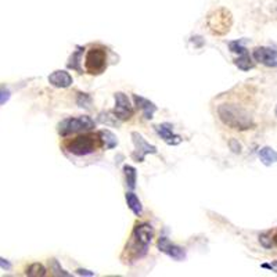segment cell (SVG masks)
Instances as JSON below:
<instances>
[{
	"instance_id": "24",
	"label": "cell",
	"mask_w": 277,
	"mask_h": 277,
	"mask_svg": "<svg viewBox=\"0 0 277 277\" xmlns=\"http://www.w3.org/2000/svg\"><path fill=\"white\" fill-rule=\"evenodd\" d=\"M229 49H230V52L234 53V54H241V53L247 52V47L243 45L241 41L229 42Z\"/></svg>"
},
{
	"instance_id": "31",
	"label": "cell",
	"mask_w": 277,
	"mask_h": 277,
	"mask_svg": "<svg viewBox=\"0 0 277 277\" xmlns=\"http://www.w3.org/2000/svg\"><path fill=\"white\" fill-rule=\"evenodd\" d=\"M273 240H274V243H276V244H277V233H276V234H274V237H273Z\"/></svg>"
},
{
	"instance_id": "16",
	"label": "cell",
	"mask_w": 277,
	"mask_h": 277,
	"mask_svg": "<svg viewBox=\"0 0 277 277\" xmlns=\"http://www.w3.org/2000/svg\"><path fill=\"white\" fill-rule=\"evenodd\" d=\"M83 50H85V47L77 46V50L72 53V56L70 57V62L67 64L70 70L78 71L79 74H82V68H81V60H82Z\"/></svg>"
},
{
	"instance_id": "17",
	"label": "cell",
	"mask_w": 277,
	"mask_h": 277,
	"mask_svg": "<svg viewBox=\"0 0 277 277\" xmlns=\"http://www.w3.org/2000/svg\"><path fill=\"white\" fill-rule=\"evenodd\" d=\"M98 136H100L101 142H103V144L106 146V149L113 150L118 146V138H117V136H115L111 130H108V129L100 130V132H98Z\"/></svg>"
},
{
	"instance_id": "9",
	"label": "cell",
	"mask_w": 277,
	"mask_h": 277,
	"mask_svg": "<svg viewBox=\"0 0 277 277\" xmlns=\"http://www.w3.org/2000/svg\"><path fill=\"white\" fill-rule=\"evenodd\" d=\"M157 247L161 252H164L165 255H168L169 258L175 259V261H183L187 257L186 250L183 247L176 246L174 243L169 241V238H166L165 236H161L157 241Z\"/></svg>"
},
{
	"instance_id": "30",
	"label": "cell",
	"mask_w": 277,
	"mask_h": 277,
	"mask_svg": "<svg viewBox=\"0 0 277 277\" xmlns=\"http://www.w3.org/2000/svg\"><path fill=\"white\" fill-rule=\"evenodd\" d=\"M261 267L269 269V270H273V272L277 273V261L272 262V263H263V265H261Z\"/></svg>"
},
{
	"instance_id": "18",
	"label": "cell",
	"mask_w": 277,
	"mask_h": 277,
	"mask_svg": "<svg viewBox=\"0 0 277 277\" xmlns=\"http://www.w3.org/2000/svg\"><path fill=\"white\" fill-rule=\"evenodd\" d=\"M234 64H236V67L238 70H241V71H250L254 68V61H252L251 56H250V53L248 50L241 54H238L236 60H234Z\"/></svg>"
},
{
	"instance_id": "28",
	"label": "cell",
	"mask_w": 277,
	"mask_h": 277,
	"mask_svg": "<svg viewBox=\"0 0 277 277\" xmlns=\"http://www.w3.org/2000/svg\"><path fill=\"white\" fill-rule=\"evenodd\" d=\"M11 267H13V265H11L10 261H7V259H5V258L0 257V269H3V270H6V272H9V270H11Z\"/></svg>"
},
{
	"instance_id": "13",
	"label": "cell",
	"mask_w": 277,
	"mask_h": 277,
	"mask_svg": "<svg viewBox=\"0 0 277 277\" xmlns=\"http://www.w3.org/2000/svg\"><path fill=\"white\" fill-rule=\"evenodd\" d=\"M49 83L54 87H60V89H65V87H70L74 83V79L70 75V72L67 71H54L53 74L49 75Z\"/></svg>"
},
{
	"instance_id": "26",
	"label": "cell",
	"mask_w": 277,
	"mask_h": 277,
	"mask_svg": "<svg viewBox=\"0 0 277 277\" xmlns=\"http://www.w3.org/2000/svg\"><path fill=\"white\" fill-rule=\"evenodd\" d=\"M229 149L231 150V153L240 154L241 153V144H240V142L237 138H230L229 140Z\"/></svg>"
},
{
	"instance_id": "27",
	"label": "cell",
	"mask_w": 277,
	"mask_h": 277,
	"mask_svg": "<svg viewBox=\"0 0 277 277\" xmlns=\"http://www.w3.org/2000/svg\"><path fill=\"white\" fill-rule=\"evenodd\" d=\"M11 97V93L6 89H0V104L7 103Z\"/></svg>"
},
{
	"instance_id": "22",
	"label": "cell",
	"mask_w": 277,
	"mask_h": 277,
	"mask_svg": "<svg viewBox=\"0 0 277 277\" xmlns=\"http://www.w3.org/2000/svg\"><path fill=\"white\" fill-rule=\"evenodd\" d=\"M93 100L92 96L89 94V93H78V97H77V104L79 107L86 108V110H90V106H92Z\"/></svg>"
},
{
	"instance_id": "20",
	"label": "cell",
	"mask_w": 277,
	"mask_h": 277,
	"mask_svg": "<svg viewBox=\"0 0 277 277\" xmlns=\"http://www.w3.org/2000/svg\"><path fill=\"white\" fill-rule=\"evenodd\" d=\"M25 274L29 277H43L47 274L46 267L41 265V263H32L26 267Z\"/></svg>"
},
{
	"instance_id": "1",
	"label": "cell",
	"mask_w": 277,
	"mask_h": 277,
	"mask_svg": "<svg viewBox=\"0 0 277 277\" xmlns=\"http://www.w3.org/2000/svg\"><path fill=\"white\" fill-rule=\"evenodd\" d=\"M153 238H154V227L150 223H137L133 227L130 241L125 248L129 258L130 259L143 258L149 251V246L153 241Z\"/></svg>"
},
{
	"instance_id": "8",
	"label": "cell",
	"mask_w": 277,
	"mask_h": 277,
	"mask_svg": "<svg viewBox=\"0 0 277 277\" xmlns=\"http://www.w3.org/2000/svg\"><path fill=\"white\" fill-rule=\"evenodd\" d=\"M115 98V108H114L113 113L117 115V118L119 121H128L133 117V107L129 101L128 96L122 92H117L114 94Z\"/></svg>"
},
{
	"instance_id": "15",
	"label": "cell",
	"mask_w": 277,
	"mask_h": 277,
	"mask_svg": "<svg viewBox=\"0 0 277 277\" xmlns=\"http://www.w3.org/2000/svg\"><path fill=\"white\" fill-rule=\"evenodd\" d=\"M125 200L128 204L129 210L133 212L136 216H140L143 214V205H142V201L138 200V197L134 194L133 191H129L125 194Z\"/></svg>"
},
{
	"instance_id": "5",
	"label": "cell",
	"mask_w": 277,
	"mask_h": 277,
	"mask_svg": "<svg viewBox=\"0 0 277 277\" xmlns=\"http://www.w3.org/2000/svg\"><path fill=\"white\" fill-rule=\"evenodd\" d=\"M206 25L214 35H226L233 25L231 13L226 9H219V10L214 11L208 17Z\"/></svg>"
},
{
	"instance_id": "14",
	"label": "cell",
	"mask_w": 277,
	"mask_h": 277,
	"mask_svg": "<svg viewBox=\"0 0 277 277\" xmlns=\"http://www.w3.org/2000/svg\"><path fill=\"white\" fill-rule=\"evenodd\" d=\"M258 155H259V159L265 166H272L273 164H277V151L273 150L272 147H267V146L262 147Z\"/></svg>"
},
{
	"instance_id": "10",
	"label": "cell",
	"mask_w": 277,
	"mask_h": 277,
	"mask_svg": "<svg viewBox=\"0 0 277 277\" xmlns=\"http://www.w3.org/2000/svg\"><path fill=\"white\" fill-rule=\"evenodd\" d=\"M252 56L255 61L261 62L266 67H277V50L272 47H257Z\"/></svg>"
},
{
	"instance_id": "32",
	"label": "cell",
	"mask_w": 277,
	"mask_h": 277,
	"mask_svg": "<svg viewBox=\"0 0 277 277\" xmlns=\"http://www.w3.org/2000/svg\"><path fill=\"white\" fill-rule=\"evenodd\" d=\"M276 115H277V108H276Z\"/></svg>"
},
{
	"instance_id": "12",
	"label": "cell",
	"mask_w": 277,
	"mask_h": 277,
	"mask_svg": "<svg viewBox=\"0 0 277 277\" xmlns=\"http://www.w3.org/2000/svg\"><path fill=\"white\" fill-rule=\"evenodd\" d=\"M133 101L134 106H136L138 110H142L144 118L146 119L154 118V114L158 108H157V106H155L153 101H150L149 98L142 97V96H138V94H133Z\"/></svg>"
},
{
	"instance_id": "25",
	"label": "cell",
	"mask_w": 277,
	"mask_h": 277,
	"mask_svg": "<svg viewBox=\"0 0 277 277\" xmlns=\"http://www.w3.org/2000/svg\"><path fill=\"white\" fill-rule=\"evenodd\" d=\"M259 243H261V246L263 247V248H266V250L272 248V246H273L272 237L269 236V234H266V233H263V234H261V236H259Z\"/></svg>"
},
{
	"instance_id": "6",
	"label": "cell",
	"mask_w": 277,
	"mask_h": 277,
	"mask_svg": "<svg viewBox=\"0 0 277 277\" xmlns=\"http://www.w3.org/2000/svg\"><path fill=\"white\" fill-rule=\"evenodd\" d=\"M107 68V53L103 47H92L86 53L85 70L90 75H100Z\"/></svg>"
},
{
	"instance_id": "3",
	"label": "cell",
	"mask_w": 277,
	"mask_h": 277,
	"mask_svg": "<svg viewBox=\"0 0 277 277\" xmlns=\"http://www.w3.org/2000/svg\"><path fill=\"white\" fill-rule=\"evenodd\" d=\"M103 144L101 138L97 134H79L77 137L70 138L65 142L64 147L68 153L77 157H83V155H89L94 153L96 150Z\"/></svg>"
},
{
	"instance_id": "2",
	"label": "cell",
	"mask_w": 277,
	"mask_h": 277,
	"mask_svg": "<svg viewBox=\"0 0 277 277\" xmlns=\"http://www.w3.org/2000/svg\"><path fill=\"white\" fill-rule=\"evenodd\" d=\"M218 115L226 126L236 130H248L254 128V121L246 110L236 104L223 103L218 107Z\"/></svg>"
},
{
	"instance_id": "29",
	"label": "cell",
	"mask_w": 277,
	"mask_h": 277,
	"mask_svg": "<svg viewBox=\"0 0 277 277\" xmlns=\"http://www.w3.org/2000/svg\"><path fill=\"white\" fill-rule=\"evenodd\" d=\"M77 274L78 276L92 277V276H94V272H90V270H87V269H82V267H79V269H77Z\"/></svg>"
},
{
	"instance_id": "4",
	"label": "cell",
	"mask_w": 277,
	"mask_h": 277,
	"mask_svg": "<svg viewBox=\"0 0 277 277\" xmlns=\"http://www.w3.org/2000/svg\"><path fill=\"white\" fill-rule=\"evenodd\" d=\"M94 128V121L87 115H82L78 118H65L64 121L58 123L57 130L58 134L65 137L71 133H78V132H87Z\"/></svg>"
},
{
	"instance_id": "7",
	"label": "cell",
	"mask_w": 277,
	"mask_h": 277,
	"mask_svg": "<svg viewBox=\"0 0 277 277\" xmlns=\"http://www.w3.org/2000/svg\"><path fill=\"white\" fill-rule=\"evenodd\" d=\"M130 137H132V142L134 144V151L132 153V159L136 161V162H143L146 155L149 154H157L158 150L155 146L150 144L146 138L138 133V132H132L130 133Z\"/></svg>"
},
{
	"instance_id": "21",
	"label": "cell",
	"mask_w": 277,
	"mask_h": 277,
	"mask_svg": "<svg viewBox=\"0 0 277 277\" xmlns=\"http://www.w3.org/2000/svg\"><path fill=\"white\" fill-rule=\"evenodd\" d=\"M97 121L103 125H110V126H117L118 125L119 119L117 118V115L114 113H110V111H106V113L98 114Z\"/></svg>"
},
{
	"instance_id": "11",
	"label": "cell",
	"mask_w": 277,
	"mask_h": 277,
	"mask_svg": "<svg viewBox=\"0 0 277 277\" xmlns=\"http://www.w3.org/2000/svg\"><path fill=\"white\" fill-rule=\"evenodd\" d=\"M154 129L155 132L158 133V136H161V138H162L168 146H178V144L182 143V140H183L182 136L174 133V126L168 122L155 125Z\"/></svg>"
},
{
	"instance_id": "19",
	"label": "cell",
	"mask_w": 277,
	"mask_h": 277,
	"mask_svg": "<svg viewBox=\"0 0 277 277\" xmlns=\"http://www.w3.org/2000/svg\"><path fill=\"white\" fill-rule=\"evenodd\" d=\"M122 170L128 187L130 190H134L136 189V182H137V170L134 169L133 166H130V165H125Z\"/></svg>"
},
{
	"instance_id": "23",
	"label": "cell",
	"mask_w": 277,
	"mask_h": 277,
	"mask_svg": "<svg viewBox=\"0 0 277 277\" xmlns=\"http://www.w3.org/2000/svg\"><path fill=\"white\" fill-rule=\"evenodd\" d=\"M49 263H50V270H52L54 276H62V277L71 276V273L65 272V270L60 266V263H58L57 259H52V261H49Z\"/></svg>"
}]
</instances>
